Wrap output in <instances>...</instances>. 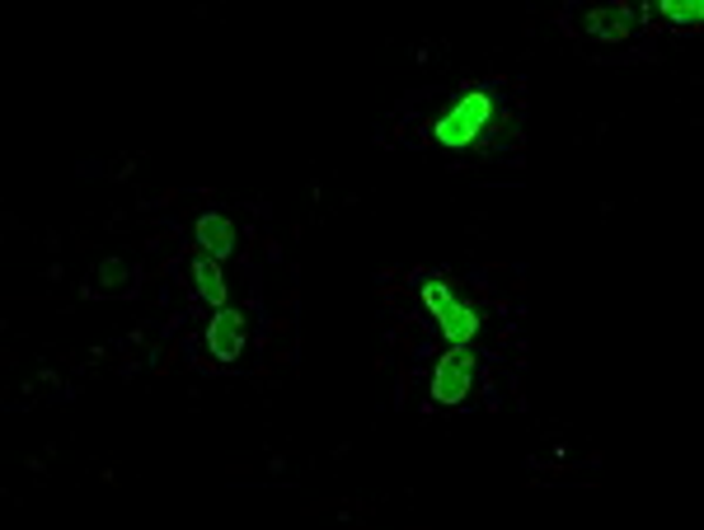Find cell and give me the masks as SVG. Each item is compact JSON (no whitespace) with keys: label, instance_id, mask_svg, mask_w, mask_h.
<instances>
[{"label":"cell","instance_id":"4","mask_svg":"<svg viewBox=\"0 0 704 530\" xmlns=\"http://www.w3.org/2000/svg\"><path fill=\"white\" fill-rule=\"evenodd\" d=\"M207 347L217 362H235L244 352V314L240 310H217L207 324Z\"/></svg>","mask_w":704,"mask_h":530},{"label":"cell","instance_id":"6","mask_svg":"<svg viewBox=\"0 0 704 530\" xmlns=\"http://www.w3.org/2000/svg\"><path fill=\"white\" fill-rule=\"evenodd\" d=\"M193 287H198V296L207 300V306H226V277H221V258H211L198 250V258H193Z\"/></svg>","mask_w":704,"mask_h":530},{"label":"cell","instance_id":"5","mask_svg":"<svg viewBox=\"0 0 704 530\" xmlns=\"http://www.w3.org/2000/svg\"><path fill=\"white\" fill-rule=\"evenodd\" d=\"M193 240H198V250L211 254V258H231L235 254V225L217 217V211H207V217H198V225H193Z\"/></svg>","mask_w":704,"mask_h":530},{"label":"cell","instance_id":"9","mask_svg":"<svg viewBox=\"0 0 704 530\" xmlns=\"http://www.w3.org/2000/svg\"><path fill=\"white\" fill-rule=\"evenodd\" d=\"M658 20L672 24V29H700L704 24V5H700V0H662Z\"/></svg>","mask_w":704,"mask_h":530},{"label":"cell","instance_id":"3","mask_svg":"<svg viewBox=\"0 0 704 530\" xmlns=\"http://www.w3.org/2000/svg\"><path fill=\"white\" fill-rule=\"evenodd\" d=\"M470 390H474V352L451 347L432 371V399L437 404H465Z\"/></svg>","mask_w":704,"mask_h":530},{"label":"cell","instance_id":"2","mask_svg":"<svg viewBox=\"0 0 704 530\" xmlns=\"http://www.w3.org/2000/svg\"><path fill=\"white\" fill-rule=\"evenodd\" d=\"M422 306L437 320V329L451 339V347H470L474 333H480V314H474L465 300H455L442 281H422Z\"/></svg>","mask_w":704,"mask_h":530},{"label":"cell","instance_id":"7","mask_svg":"<svg viewBox=\"0 0 704 530\" xmlns=\"http://www.w3.org/2000/svg\"><path fill=\"white\" fill-rule=\"evenodd\" d=\"M132 281H136V273L128 268V263L109 258L95 281H85V296H122V291H132Z\"/></svg>","mask_w":704,"mask_h":530},{"label":"cell","instance_id":"1","mask_svg":"<svg viewBox=\"0 0 704 530\" xmlns=\"http://www.w3.org/2000/svg\"><path fill=\"white\" fill-rule=\"evenodd\" d=\"M493 113H498V99H493L488 90H470L432 122V141L447 146V151H465L493 128Z\"/></svg>","mask_w":704,"mask_h":530},{"label":"cell","instance_id":"8","mask_svg":"<svg viewBox=\"0 0 704 530\" xmlns=\"http://www.w3.org/2000/svg\"><path fill=\"white\" fill-rule=\"evenodd\" d=\"M629 5H615V10H592L587 14V29L592 33H602L606 43H625L629 38Z\"/></svg>","mask_w":704,"mask_h":530}]
</instances>
